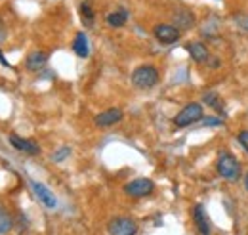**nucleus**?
<instances>
[{
	"label": "nucleus",
	"mask_w": 248,
	"mask_h": 235,
	"mask_svg": "<svg viewBox=\"0 0 248 235\" xmlns=\"http://www.w3.org/2000/svg\"><path fill=\"white\" fill-rule=\"evenodd\" d=\"M155 191V184L153 180L149 178H136L132 182H128L124 185V193L128 197H134V199H140V197H147Z\"/></svg>",
	"instance_id": "obj_4"
},
{
	"label": "nucleus",
	"mask_w": 248,
	"mask_h": 235,
	"mask_svg": "<svg viewBox=\"0 0 248 235\" xmlns=\"http://www.w3.org/2000/svg\"><path fill=\"white\" fill-rule=\"evenodd\" d=\"M0 61H2V63H4V65H6V67H10V63H8V61H6V58H4V56H2V54H0Z\"/></svg>",
	"instance_id": "obj_24"
},
{
	"label": "nucleus",
	"mask_w": 248,
	"mask_h": 235,
	"mask_svg": "<svg viewBox=\"0 0 248 235\" xmlns=\"http://www.w3.org/2000/svg\"><path fill=\"white\" fill-rule=\"evenodd\" d=\"M187 52H189L191 59L197 61V63H204V61L210 59V52L202 42H189L187 44Z\"/></svg>",
	"instance_id": "obj_13"
},
{
	"label": "nucleus",
	"mask_w": 248,
	"mask_h": 235,
	"mask_svg": "<svg viewBox=\"0 0 248 235\" xmlns=\"http://www.w3.org/2000/svg\"><path fill=\"white\" fill-rule=\"evenodd\" d=\"M193 222H195V228L199 230L201 235L212 234L210 222H208V214H206V210H204L202 205H195V208H193Z\"/></svg>",
	"instance_id": "obj_9"
},
{
	"label": "nucleus",
	"mask_w": 248,
	"mask_h": 235,
	"mask_svg": "<svg viewBox=\"0 0 248 235\" xmlns=\"http://www.w3.org/2000/svg\"><path fill=\"white\" fill-rule=\"evenodd\" d=\"M31 187H32V191H34V195L38 197V201L46 206V208H56V206H58L56 195H54L52 189H48L44 184H40V182H36V180H31Z\"/></svg>",
	"instance_id": "obj_8"
},
{
	"label": "nucleus",
	"mask_w": 248,
	"mask_h": 235,
	"mask_svg": "<svg viewBox=\"0 0 248 235\" xmlns=\"http://www.w3.org/2000/svg\"><path fill=\"white\" fill-rule=\"evenodd\" d=\"M202 117H204L202 105L197 103V101H191V103H187L186 107L174 117V126L186 128V126H191V124H195V122H201Z\"/></svg>",
	"instance_id": "obj_3"
},
{
	"label": "nucleus",
	"mask_w": 248,
	"mask_h": 235,
	"mask_svg": "<svg viewBox=\"0 0 248 235\" xmlns=\"http://www.w3.org/2000/svg\"><path fill=\"white\" fill-rule=\"evenodd\" d=\"M109 235H138V224L130 216H115L107 224Z\"/></svg>",
	"instance_id": "obj_5"
},
{
	"label": "nucleus",
	"mask_w": 248,
	"mask_h": 235,
	"mask_svg": "<svg viewBox=\"0 0 248 235\" xmlns=\"http://www.w3.org/2000/svg\"><path fill=\"white\" fill-rule=\"evenodd\" d=\"M160 81V73L155 65L151 63H145V65H140L134 69L132 73V84L140 90H149L156 86Z\"/></svg>",
	"instance_id": "obj_2"
},
{
	"label": "nucleus",
	"mask_w": 248,
	"mask_h": 235,
	"mask_svg": "<svg viewBox=\"0 0 248 235\" xmlns=\"http://www.w3.org/2000/svg\"><path fill=\"white\" fill-rule=\"evenodd\" d=\"M239 144H241L243 149L248 153V130H241V132H239Z\"/></svg>",
	"instance_id": "obj_20"
},
{
	"label": "nucleus",
	"mask_w": 248,
	"mask_h": 235,
	"mask_svg": "<svg viewBox=\"0 0 248 235\" xmlns=\"http://www.w3.org/2000/svg\"><path fill=\"white\" fill-rule=\"evenodd\" d=\"M10 144H12V147H16L17 151L27 153V155H38L40 153V147L36 146L32 140H25V138H21L17 134H10Z\"/></svg>",
	"instance_id": "obj_11"
},
{
	"label": "nucleus",
	"mask_w": 248,
	"mask_h": 235,
	"mask_svg": "<svg viewBox=\"0 0 248 235\" xmlns=\"http://www.w3.org/2000/svg\"><path fill=\"white\" fill-rule=\"evenodd\" d=\"M6 36H8V33H6V27H4V23H2V19H0V42H4Z\"/></svg>",
	"instance_id": "obj_23"
},
{
	"label": "nucleus",
	"mask_w": 248,
	"mask_h": 235,
	"mask_svg": "<svg viewBox=\"0 0 248 235\" xmlns=\"http://www.w3.org/2000/svg\"><path fill=\"white\" fill-rule=\"evenodd\" d=\"M121 120H123V109H119V107L105 109V111L97 113L95 118H93L95 126H99V128H109V126H113V124H117Z\"/></svg>",
	"instance_id": "obj_7"
},
{
	"label": "nucleus",
	"mask_w": 248,
	"mask_h": 235,
	"mask_svg": "<svg viewBox=\"0 0 248 235\" xmlns=\"http://www.w3.org/2000/svg\"><path fill=\"white\" fill-rule=\"evenodd\" d=\"M69 153H71V149H69V147H62L60 151H56V153L52 155V159H54L56 163H62L65 157H69Z\"/></svg>",
	"instance_id": "obj_19"
},
{
	"label": "nucleus",
	"mask_w": 248,
	"mask_h": 235,
	"mask_svg": "<svg viewBox=\"0 0 248 235\" xmlns=\"http://www.w3.org/2000/svg\"><path fill=\"white\" fill-rule=\"evenodd\" d=\"M219 124H221V118H214V117L202 118V126H219Z\"/></svg>",
	"instance_id": "obj_21"
},
{
	"label": "nucleus",
	"mask_w": 248,
	"mask_h": 235,
	"mask_svg": "<svg viewBox=\"0 0 248 235\" xmlns=\"http://www.w3.org/2000/svg\"><path fill=\"white\" fill-rule=\"evenodd\" d=\"M73 52L78 58H88L90 54V44H88V36L84 33H77L75 40H73Z\"/></svg>",
	"instance_id": "obj_14"
},
{
	"label": "nucleus",
	"mask_w": 248,
	"mask_h": 235,
	"mask_svg": "<svg viewBox=\"0 0 248 235\" xmlns=\"http://www.w3.org/2000/svg\"><path fill=\"white\" fill-rule=\"evenodd\" d=\"M105 21H107L109 27H123V25H126V21H128V12L124 8H119L117 12L109 14L105 17Z\"/></svg>",
	"instance_id": "obj_15"
},
{
	"label": "nucleus",
	"mask_w": 248,
	"mask_h": 235,
	"mask_svg": "<svg viewBox=\"0 0 248 235\" xmlns=\"http://www.w3.org/2000/svg\"><path fill=\"white\" fill-rule=\"evenodd\" d=\"M237 25L241 29L248 31V16H237Z\"/></svg>",
	"instance_id": "obj_22"
},
{
	"label": "nucleus",
	"mask_w": 248,
	"mask_h": 235,
	"mask_svg": "<svg viewBox=\"0 0 248 235\" xmlns=\"http://www.w3.org/2000/svg\"><path fill=\"white\" fill-rule=\"evenodd\" d=\"M80 16H82V19H84L86 25H92L93 23V10L90 2H82L80 4Z\"/></svg>",
	"instance_id": "obj_17"
},
{
	"label": "nucleus",
	"mask_w": 248,
	"mask_h": 235,
	"mask_svg": "<svg viewBox=\"0 0 248 235\" xmlns=\"http://www.w3.org/2000/svg\"><path fill=\"white\" fill-rule=\"evenodd\" d=\"M204 103H208L210 107L214 109H221V101H219V96L217 94H204Z\"/></svg>",
	"instance_id": "obj_18"
},
{
	"label": "nucleus",
	"mask_w": 248,
	"mask_h": 235,
	"mask_svg": "<svg viewBox=\"0 0 248 235\" xmlns=\"http://www.w3.org/2000/svg\"><path fill=\"white\" fill-rule=\"evenodd\" d=\"M245 187H247V191H248V174L245 176Z\"/></svg>",
	"instance_id": "obj_25"
},
{
	"label": "nucleus",
	"mask_w": 248,
	"mask_h": 235,
	"mask_svg": "<svg viewBox=\"0 0 248 235\" xmlns=\"http://www.w3.org/2000/svg\"><path fill=\"white\" fill-rule=\"evenodd\" d=\"M174 27H178V29H191L195 23H197V17H195V14L191 12V10H187V8H180V10H176L174 12Z\"/></svg>",
	"instance_id": "obj_10"
},
{
	"label": "nucleus",
	"mask_w": 248,
	"mask_h": 235,
	"mask_svg": "<svg viewBox=\"0 0 248 235\" xmlns=\"http://www.w3.org/2000/svg\"><path fill=\"white\" fill-rule=\"evenodd\" d=\"M153 36L160 44H174L180 40V29L174 25H168V23H160V25H155Z\"/></svg>",
	"instance_id": "obj_6"
},
{
	"label": "nucleus",
	"mask_w": 248,
	"mask_h": 235,
	"mask_svg": "<svg viewBox=\"0 0 248 235\" xmlns=\"http://www.w3.org/2000/svg\"><path fill=\"white\" fill-rule=\"evenodd\" d=\"M46 61H48V54H46V52H42V50H32L31 54L27 56V59H25V69L31 71V73H36V71H40V69L46 65Z\"/></svg>",
	"instance_id": "obj_12"
},
{
	"label": "nucleus",
	"mask_w": 248,
	"mask_h": 235,
	"mask_svg": "<svg viewBox=\"0 0 248 235\" xmlns=\"http://www.w3.org/2000/svg\"><path fill=\"white\" fill-rule=\"evenodd\" d=\"M14 228V216L6 206L0 205V235H6Z\"/></svg>",
	"instance_id": "obj_16"
},
{
	"label": "nucleus",
	"mask_w": 248,
	"mask_h": 235,
	"mask_svg": "<svg viewBox=\"0 0 248 235\" xmlns=\"http://www.w3.org/2000/svg\"><path fill=\"white\" fill-rule=\"evenodd\" d=\"M216 172L219 178L227 180V182H237L239 178L243 176V168L241 163L237 161V157L229 151H223L217 155L216 161Z\"/></svg>",
	"instance_id": "obj_1"
}]
</instances>
